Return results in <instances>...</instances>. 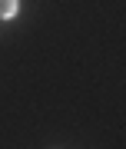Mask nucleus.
<instances>
[{
    "label": "nucleus",
    "instance_id": "f257e3e1",
    "mask_svg": "<svg viewBox=\"0 0 126 149\" xmlns=\"http://www.w3.org/2000/svg\"><path fill=\"white\" fill-rule=\"evenodd\" d=\"M0 17H4V20L17 17V0H0Z\"/></svg>",
    "mask_w": 126,
    "mask_h": 149
}]
</instances>
